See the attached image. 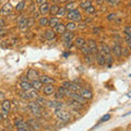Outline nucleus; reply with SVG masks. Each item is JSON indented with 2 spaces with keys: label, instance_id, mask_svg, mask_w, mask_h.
Instances as JSON below:
<instances>
[{
  "label": "nucleus",
  "instance_id": "obj_18",
  "mask_svg": "<svg viewBox=\"0 0 131 131\" xmlns=\"http://www.w3.org/2000/svg\"><path fill=\"white\" fill-rule=\"evenodd\" d=\"M1 109L3 110H7V112H11L12 109V103L10 100H7V98H3L2 100V103H1Z\"/></svg>",
  "mask_w": 131,
  "mask_h": 131
},
{
  "label": "nucleus",
  "instance_id": "obj_25",
  "mask_svg": "<svg viewBox=\"0 0 131 131\" xmlns=\"http://www.w3.org/2000/svg\"><path fill=\"white\" fill-rule=\"evenodd\" d=\"M15 128H16V130H18V131H28V130H31L30 126H28V124H27L26 121L21 122V124L18 125Z\"/></svg>",
  "mask_w": 131,
  "mask_h": 131
},
{
  "label": "nucleus",
  "instance_id": "obj_37",
  "mask_svg": "<svg viewBox=\"0 0 131 131\" xmlns=\"http://www.w3.org/2000/svg\"><path fill=\"white\" fill-rule=\"evenodd\" d=\"M19 96L23 98L24 101H30V97H28V94H27V91H24V90H21V91L18 92Z\"/></svg>",
  "mask_w": 131,
  "mask_h": 131
},
{
  "label": "nucleus",
  "instance_id": "obj_8",
  "mask_svg": "<svg viewBox=\"0 0 131 131\" xmlns=\"http://www.w3.org/2000/svg\"><path fill=\"white\" fill-rule=\"evenodd\" d=\"M86 45L90 48V51H91V55H95L98 51V45L94 39H88L86 40Z\"/></svg>",
  "mask_w": 131,
  "mask_h": 131
},
{
  "label": "nucleus",
  "instance_id": "obj_11",
  "mask_svg": "<svg viewBox=\"0 0 131 131\" xmlns=\"http://www.w3.org/2000/svg\"><path fill=\"white\" fill-rule=\"evenodd\" d=\"M26 122L30 126L31 130H39L40 129V124L35 119V118H30V119H27Z\"/></svg>",
  "mask_w": 131,
  "mask_h": 131
},
{
  "label": "nucleus",
  "instance_id": "obj_38",
  "mask_svg": "<svg viewBox=\"0 0 131 131\" xmlns=\"http://www.w3.org/2000/svg\"><path fill=\"white\" fill-rule=\"evenodd\" d=\"M80 50H81V52L83 54L84 56H89V55H91V51H90V48H89V46L86 44L85 45H83L81 48H80Z\"/></svg>",
  "mask_w": 131,
  "mask_h": 131
},
{
  "label": "nucleus",
  "instance_id": "obj_62",
  "mask_svg": "<svg viewBox=\"0 0 131 131\" xmlns=\"http://www.w3.org/2000/svg\"><path fill=\"white\" fill-rule=\"evenodd\" d=\"M58 1H60V2H67L68 0H58Z\"/></svg>",
  "mask_w": 131,
  "mask_h": 131
},
{
  "label": "nucleus",
  "instance_id": "obj_36",
  "mask_svg": "<svg viewBox=\"0 0 131 131\" xmlns=\"http://www.w3.org/2000/svg\"><path fill=\"white\" fill-rule=\"evenodd\" d=\"M38 24L40 26H47L48 25V18H46L45 15L38 18Z\"/></svg>",
  "mask_w": 131,
  "mask_h": 131
},
{
  "label": "nucleus",
  "instance_id": "obj_46",
  "mask_svg": "<svg viewBox=\"0 0 131 131\" xmlns=\"http://www.w3.org/2000/svg\"><path fill=\"white\" fill-rule=\"evenodd\" d=\"M129 49L130 48H124V47H121V56L122 57H129Z\"/></svg>",
  "mask_w": 131,
  "mask_h": 131
},
{
  "label": "nucleus",
  "instance_id": "obj_50",
  "mask_svg": "<svg viewBox=\"0 0 131 131\" xmlns=\"http://www.w3.org/2000/svg\"><path fill=\"white\" fill-rule=\"evenodd\" d=\"M7 34V30L5 27H1L0 28V37H3V36H5Z\"/></svg>",
  "mask_w": 131,
  "mask_h": 131
},
{
  "label": "nucleus",
  "instance_id": "obj_41",
  "mask_svg": "<svg viewBox=\"0 0 131 131\" xmlns=\"http://www.w3.org/2000/svg\"><path fill=\"white\" fill-rule=\"evenodd\" d=\"M58 9H59V6H57V5H52L49 7V14H51V15H56L57 14V12H58Z\"/></svg>",
  "mask_w": 131,
  "mask_h": 131
},
{
  "label": "nucleus",
  "instance_id": "obj_4",
  "mask_svg": "<svg viewBox=\"0 0 131 131\" xmlns=\"http://www.w3.org/2000/svg\"><path fill=\"white\" fill-rule=\"evenodd\" d=\"M110 54H113L115 57L120 58L121 57V45L119 42H114L110 46Z\"/></svg>",
  "mask_w": 131,
  "mask_h": 131
},
{
  "label": "nucleus",
  "instance_id": "obj_39",
  "mask_svg": "<svg viewBox=\"0 0 131 131\" xmlns=\"http://www.w3.org/2000/svg\"><path fill=\"white\" fill-rule=\"evenodd\" d=\"M35 22H36V19L33 18V16H28V18H26V25H27V28L32 27V26L35 24Z\"/></svg>",
  "mask_w": 131,
  "mask_h": 131
},
{
  "label": "nucleus",
  "instance_id": "obj_45",
  "mask_svg": "<svg viewBox=\"0 0 131 131\" xmlns=\"http://www.w3.org/2000/svg\"><path fill=\"white\" fill-rule=\"evenodd\" d=\"M116 18H117V13H116V12H112V13L107 14V16H106V19H107L108 21H110V22H113Z\"/></svg>",
  "mask_w": 131,
  "mask_h": 131
},
{
  "label": "nucleus",
  "instance_id": "obj_29",
  "mask_svg": "<svg viewBox=\"0 0 131 131\" xmlns=\"http://www.w3.org/2000/svg\"><path fill=\"white\" fill-rule=\"evenodd\" d=\"M81 85H79L78 83H73V82H71V84H70V86H69V90L72 92H75V93H79L81 91Z\"/></svg>",
  "mask_w": 131,
  "mask_h": 131
},
{
  "label": "nucleus",
  "instance_id": "obj_58",
  "mask_svg": "<svg viewBox=\"0 0 131 131\" xmlns=\"http://www.w3.org/2000/svg\"><path fill=\"white\" fill-rule=\"evenodd\" d=\"M20 81H30L27 79V77H26V74L25 75H22L21 78H20Z\"/></svg>",
  "mask_w": 131,
  "mask_h": 131
},
{
  "label": "nucleus",
  "instance_id": "obj_30",
  "mask_svg": "<svg viewBox=\"0 0 131 131\" xmlns=\"http://www.w3.org/2000/svg\"><path fill=\"white\" fill-rule=\"evenodd\" d=\"M66 30L67 31H71V32H73L74 30H77V27H78V25H77V23L75 22H68L67 24H66Z\"/></svg>",
  "mask_w": 131,
  "mask_h": 131
},
{
  "label": "nucleus",
  "instance_id": "obj_28",
  "mask_svg": "<svg viewBox=\"0 0 131 131\" xmlns=\"http://www.w3.org/2000/svg\"><path fill=\"white\" fill-rule=\"evenodd\" d=\"M34 101H35L38 105L42 106V107H45V106H46V102H47V100H46V98H45L44 96H39V95H38Z\"/></svg>",
  "mask_w": 131,
  "mask_h": 131
},
{
  "label": "nucleus",
  "instance_id": "obj_54",
  "mask_svg": "<svg viewBox=\"0 0 131 131\" xmlns=\"http://www.w3.org/2000/svg\"><path fill=\"white\" fill-rule=\"evenodd\" d=\"M101 30H102V27H94L93 28V33H94V34H100Z\"/></svg>",
  "mask_w": 131,
  "mask_h": 131
},
{
  "label": "nucleus",
  "instance_id": "obj_34",
  "mask_svg": "<svg viewBox=\"0 0 131 131\" xmlns=\"http://www.w3.org/2000/svg\"><path fill=\"white\" fill-rule=\"evenodd\" d=\"M92 5V0H82V1H80V8L81 9H86L88 7H90Z\"/></svg>",
  "mask_w": 131,
  "mask_h": 131
},
{
  "label": "nucleus",
  "instance_id": "obj_5",
  "mask_svg": "<svg viewBox=\"0 0 131 131\" xmlns=\"http://www.w3.org/2000/svg\"><path fill=\"white\" fill-rule=\"evenodd\" d=\"M40 91H42L43 95L45 96H50L52 94L55 93L56 89L54 86V84H43L42 89H40Z\"/></svg>",
  "mask_w": 131,
  "mask_h": 131
},
{
  "label": "nucleus",
  "instance_id": "obj_9",
  "mask_svg": "<svg viewBox=\"0 0 131 131\" xmlns=\"http://www.w3.org/2000/svg\"><path fill=\"white\" fill-rule=\"evenodd\" d=\"M12 11H13V6H12L10 2H7L1 8V12H0V14L1 15H9V14L12 13Z\"/></svg>",
  "mask_w": 131,
  "mask_h": 131
},
{
  "label": "nucleus",
  "instance_id": "obj_22",
  "mask_svg": "<svg viewBox=\"0 0 131 131\" xmlns=\"http://www.w3.org/2000/svg\"><path fill=\"white\" fill-rule=\"evenodd\" d=\"M52 30H54L55 31V33H56V34H63V33L66 32V31H67V30H66V26H64V24H62V23H58V24H57V25L55 26V27H52Z\"/></svg>",
  "mask_w": 131,
  "mask_h": 131
},
{
  "label": "nucleus",
  "instance_id": "obj_6",
  "mask_svg": "<svg viewBox=\"0 0 131 131\" xmlns=\"http://www.w3.org/2000/svg\"><path fill=\"white\" fill-rule=\"evenodd\" d=\"M62 106H63V103L62 102H60L59 100H55V101H47L46 102V106L45 107H48L49 109H60V108H62Z\"/></svg>",
  "mask_w": 131,
  "mask_h": 131
},
{
  "label": "nucleus",
  "instance_id": "obj_55",
  "mask_svg": "<svg viewBox=\"0 0 131 131\" xmlns=\"http://www.w3.org/2000/svg\"><path fill=\"white\" fill-rule=\"evenodd\" d=\"M39 15H40V13L38 11H34V12H33V18L37 19V18H39Z\"/></svg>",
  "mask_w": 131,
  "mask_h": 131
},
{
  "label": "nucleus",
  "instance_id": "obj_15",
  "mask_svg": "<svg viewBox=\"0 0 131 131\" xmlns=\"http://www.w3.org/2000/svg\"><path fill=\"white\" fill-rule=\"evenodd\" d=\"M44 36H45V38L48 39V40H54V39L57 38V34L55 33V31L52 30V28H49V30L45 31Z\"/></svg>",
  "mask_w": 131,
  "mask_h": 131
},
{
  "label": "nucleus",
  "instance_id": "obj_23",
  "mask_svg": "<svg viewBox=\"0 0 131 131\" xmlns=\"http://www.w3.org/2000/svg\"><path fill=\"white\" fill-rule=\"evenodd\" d=\"M58 23H59V19H58V16L52 15L50 19H48V25H47V26H49L50 28H52V27H55Z\"/></svg>",
  "mask_w": 131,
  "mask_h": 131
},
{
  "label": "nucleus",
  "instance_id": "obj_40",
  "mask_svg": "<svg viewBox=\"0 0 131 131\" xmlns=\"http://www.w3.org/2000/svg\"><path fill=\"white\" fill-rule=\"evenodd\" d=\"M64 8L67 9V11H71V10L77 9V5H75V2H74V1H69L67 5H66Z\"/></svg>",
  "mask_w": 131,
  "mask_h": 131
},
{
  "label": "nucleus",
  "instance_id": "obj_51",
  "mask_svg": "<svg viewBox=\"0 0 131 131\" xmlns=\"http://www.w3.org/2000/svg\"><path fill=\"white\" fill-rule=\"evenodd\" d=\"M109 119H110V115H109V114H107V115H105V116L101 119V122H103V121H107V120H109Z\"/></svg>",
  "mask_w": 131,
  "mask_h": 131
},
{
  "label": "nucleus",
  "instance_id": "obj_20",
  "mask_svg": "<svg viewBox=\"0 0 131 131\" xmlns=\"http://www.w3.org/2000/svg\"><path fill=\"white\" fill-rule=\"evenodd\" d=\"M18 27L21 31H26L27 25H26V16H22L21 19L18 20Z\"/></svg>",
  "mask_w": 131,
  "mask_h": 131
},
{
  "label": "nucleus",
  "instance_id": "obj_52",
  "mask_svg": "<svg viewBox=\"0 0 131 131\" xmlns=\"http://www.w3.org/2000/svg\"><path fill=\"white\" fill-rule=\"evenodd\" d=\"M70 84H71V82H70V81H66V82H63V83H62V86H63L64 89H69Z\"/></svg>",
  "mask_w": 131,
  "mask_h": 131
},
{
  "label": "nucleus",
  "instance_id": "obj_26",
  "mask_svg": "<svg viewBox=\"0 0 131 131\" xmlns=\"http://www.w3.org/2000/svg\"><path fill=\"white\" fill-rule=\"evenodd\" d=\"M85 44H86V39L83 38V37H77L74 39V46L78 48H81Z\"/></svg>",
  "mask_w": 131,
  "mask_h": 131
},
{
  "label": "nucleus",
  "instance_id": "obj_64",
  "mask_svg": "<svg viewBox=\"0 0 131 131\" xmlns=\"http://www.w3.org/2000/svg\"><path fill=\"white\" fill-rule=\"evenodd\" d=\"M0 12H1V9H0ZM0 15H1V14H0Z\"/></svg>",
  "mask_w": 131,
  "mask_h": 131
},
{
  "label": "nucleus",
  "instance_id": "obj_32",
  "mask_svg": "<svg viewBox=\"0 0 131 131\" xmlns=\"http://www.w3.org/2000/svg\"><path fill=\"white\" fill-rule=\"evenodd\" d=\"M113 64H114V58H113L112 54L107 55V56H106V60H105V66L107 68H110Z\"/></svg>",
  "mask_w": 131,
  "mask_h": 131
},
{
  "label": "nucleus",
  "instance_id": "obj_14",
  "mask_svg": "<svg viewBox=\"0 0 131 131\" xmlns=\"http://www.w3.org/2000/svg\"><path fill=\"white\" fill-rule=\"evenodd\" d=\"M49 5L48 2H44L42 5H39V9H38V12L40 13V15H46V14H49Z\"/></svg>",
  "mask_w": 131,
  "mask_h": 131
},
{
  "label": "nucleus",
  "instance_id": "obj_56",
  "mask_svg": "<svg viewBox=\"0 0 131 131\" xmlns=\"http://www.w3.org/2000/svg\"><path fill=\"white\" fill-rule=\"evenodd\" d=\"M0 46H1L2 48H8V46H9V44H8L7 42H1V44H0Z\"/></svg>",
  "mask_w": 131,
  "mask_h": 131
},
{
  "label": "nucleus",
  "instance_id": "obj_19",
  "mask_svg": "<svg viewBox=\"0 0 131 131\" xmlns=\"http://www.w3.org/2000/svg\"><path fill=\"white\" fill-rule=\"evenodd\" d=\"M79 93H80L84 98H86L88 101H89V100H92V98H93V93H92L91 90H89V89H83V88H82L81 91H80Z\"/></svg>",
  "mask_w": 131,
  "mask_h": 131
},
{
  "label": "nucleus",
  "instance_id": "obj_44",
  "mask_svg": "<svg viewBox=\"0 0 131 131\" xmlns=\"http://www.w3.org/2000/svg\"><path fill=\"white\" fill-rule=\"evenodd\" d=\"M23 121H24V118H23V117H21V116L15 117V119H14V121H13V126L16 127V126L20 125V124H21V122H23Z\"/></svg>",
  "mask_w": 131,
  "mask_h": 131
},
{
  "label": "nucleus",
  "instance_id": "obj_33",
  "mask_svg": "<svg viewBox=\"0 0 131 131\" xmlns=\"http://www.w3.org/2000/svg\"><path fill=\"white\" fill-rule=\"evenodd\" d=\"M84 11H85V13L86 14H89V15H94V14H96V8L94 7V6H90V7H88L86 9H84Z\"/></svg>",
  "mask_w": 131,
  "mask_h": 131
},
{
  "label": "nucleus",
  "instance_id": "obj_61",
  "mask_svg": "<svg viewBox=\"0 0 131 131\" xmlns=\"http://www.w3.org/2000/svg\"><path fill=\"white\" fill-rule=\"evenodd\" d=\"M2 121H3V117H2L1 113H0V122H2Z\"/></svg>",
  "mask_w": 131,
  "mask_h": 131
},
{
  "label": "nucleus",
  "instance_id": "obj_57",
  "mask_svg": "<svg viewBox=\"0 0 131 131\" xmlns=\"http://www.w3.org/2000/svg\"><path fill=\"white\" fill-rule=\"evenodd\" d=\"M44 2H47V0H35V3L36 5H42Z\"/></svg>",
  "mask_w": 131,
  "mask_h": 131
},
{
  "label": "nucleus",
  "instance_id": "obj_13",
  "mask_svg": "<svg viewBox=\"0 0 131 131\" xmlns=\"http://www.w3.org/2000/svg\"><path fill=\"white\" fill-rule=\"evenodd\" d=\"M95 60L98 66H101V67H105V60H106V56L103 55L102 52L97 51L95 54Z\"/></svg>",
  "mask_w": 131,
  "mask_h": 131
},
{
  "label": "nucleus",
  "instance_id": "obj_63",
  "mask_svg": "<svg viewBox=\"0 0 131 131\" xmlns=\"http://www.w3.org/2000/svg\"><path fill=\"white\" fill-rule=\"evenodd\" d=\"M74 1H79L80 2V1H82V0H74Z\"/></svg>",
  "mask_w": 131,
  "mask_h": 131
},
{
  "label": "nucleus",
  "instance_id": "obj_7",
  "mask_svg": "<svg viewBox=\"0 0 131 131\" xmlns=\"http://www.w3.org/2000/svg\"><path fill=\"white\" fill-rule=\"evenodd\" d=\"M67 105L69 106V107H71L72 109H74V110H83L84 106H85V105L81 104V103H79V102H77L74 100H71V98H69V102L67 103Z\"/></svg>",
  "mask_w": 131,
  "mask_h": 131
},
{
  "label": "nucleus",
  "instance_id": "obj_1",
  "mask_svg": "<svg viewBox=\"0 0 131 131\" xmlns=\"http://www.w3.org/2000/svg\"><path fill=\"white\" fill-rule=\"evenodd\" d=\"M27 108L31 110V113L34 115L35 117H40L43 115L42 114L43 113V107L40 105H38L35 101H33V100H31L27 103Z\"/></svg>",
  "mask_w": 131,
  "mask_h": 131
},
{
  "label": "nucleus",
  "instance_id": "obj_12",
  "mask_svg": "<svg viewBox=\"0 0 131 131\" xmlns=\"http://www.w3.org/2000/svg\"><path fill=\"white\" fill-rule=\"evenodd\" d=\"M38 80L42 82L43 84H54L56 83V80L54 79V78L49 77V75H39L38 77Z\"/></svg>",
  "mask_w": 131,
  "mask_h": 131
},
{
  "label": "nucleus",
  "instance_id": "obj_2",
  "mask_svg": "<svg viewBox=\"0 0 131 131\" xmlns=\"http://www.w3.org/2000/svg\"><path fill=\"white\" fill-rule=\"evenodd\" d=\"M55 115L57 117L58 121H61V122H64V124H69L71 120V115L69 114L67 110H63V109H56L55 110Z\"/></svg>",
  "mask_w": 131,
  "mask_h": 131
},
{
  "label": "nucleus",
  "instance_id": "obj_10",
  "mask_svg": "<svg viewBox=\"0 0 131 131\" xmlns=\"http://www.w3.org/2000/svg\"><path fill=\"white\" fill-rule=\"evenodd\" d=\"M73 38H74V34H73V32H71V31H66L63 34H61V40H62L63 43L72 42Z\"/></svg>",
  "mask_w": 131,
  "mask_h": 131
},
{
  "label": "nucleus",
  "instance_id": "obj_3",
  "mask_svg": "<svg viewBox=\"0 0 131 131\" xmlns=\"http://www.w3.org/2000/svg\"><path fill=\"white\" fill-rule=\"evenodd\" d=\"M66 16H67V19L69 21H72V22H81L82 21V15H81V12L79 9L68 11Z\"/></svg>",
  "mask_w": 131,
  "mask_h": 131
},
{
  "label": "nucleus",
  "instance_id": "obj_16",
  "mask_svg": "<svg viewBox=\"0 0 131 131\" xmlns=\"http://www.w3.org/2000/svg\"><path fill=\"white\" fill-rule=\"evenodd\" d=\"M64 91H66V89L63 86H60V88L57 89V91H55V93H54L56 100H59V101L63 100V98L66 97L64 96Z\"/></svg>",
  "mask_w": 131,
  "mask_h": 131
},
{
  "label": "nucleus",
  "instance_id": "obj_31",
  "mask_svg": "<svg viewBox=\"0 0 131 131\" xmlns=\"http://www.w3.org/2000/svg\"><path fill=\"white\" fill-rule=\"evenodd\" d=\"M27 94H28V97H30V101L35 100V98L38 96V91H36V90H34V89H31V90L27 91Z\"/></svg>",
  "mask_w": 131,
  "mask_h": 131
},
{
  "label": "nucleus",
  "instance_id": "obj_60",
  "mask_svg": "<svg viewBox=\"0 0 131 131\" xmlns=\"http://www.w3.org/2000/svg\"><path fill=\"white\" fill-rule=\"evenodd\" d=\"M90 22H91V19H85V20H84V23H85V24H88V23H90Z\"/></svg>",
  "mask_w": 131,
  "mask_h": 131
},
{
  "label": "nucleus",
  "instance_id": "obj_17",
  "mask_svg": "<svg viewBox=\"0 0 131 131\" xmlns=\"http://www.w3.org/2000/svg\"><path fill=\"white\" fill-rule=\"evenodd\" d=\"M26 77H27V79L30 80V81H33V80H36V79H38V72L34 70V69H30V70H27L26 72Z\"/></svg>",
  "mask_w": 131,
  "mask_h": 131
},
{
  "label": "nucleus",
  "instance_id": "obj_53",
  "mask_svg": "<svg viewBox=\"0 0 131 131\" xmlns=\"http://www.w3.org/2000/svg\"><path fill=\"white\" fill-rule=\"evenodd\" d=\"M5 26H6V20L2 19V18H0V28L5 27Z\"/></svg>",
  "mask_w": 131,
  "mask_h": 131
},
{
  "label": "nucleus",
  "instance_id": "obj_27",
  "mask_svg": "<svg viewBox=\"0 0 131 131\" xmlns=\"http://www.w3.org/2000/svg\"><path fill=\"white\" fill-rule=\"evenodd\" d=\"M20 86H21V89L24 90V91H28V90L32 89L30 81H20Z\"/></svg>",
  "mask_w": 131,
  "mask_h": 131
},
{
  "label": "nucleus",
  "instance_id": "obj_35",
  "mask_svg": "<svg viewBox=\"0 0 131 131\" xmlns=\"http://www.w3.org/2000/svg\"><path fill=\"white\" fill-rule=\"evenodd\" d=\"M25 6H26V0H21V1L15 6V10L16 11H23Z\"/></svg>",
  "mask_w": 131,
  "mask_h": 131
},
{
  "label": "nucleus",
  "instance_id": "obj_47",
  "mask_svg": "<svg viewBox=\"0 0 131 131\" xmlns=\"http://www.w3.org/2000/svg\"><path fill=\"white\" fill-rule=\"evenodd\" d=\"M125 42L127 43L128 48H130V46H131V35H126L125 36Z\"/></svg>",
  "mask_w": 131,
  "mask_h": 131
},
{
  "label": "nucleus",
  "instance_id": "obj_42",
  "mask_svg": "<svg viewBox=\"0 0 131 131\" xmlns=\"http://www.w3.org/2000/svg\"><path fill=\"white\" fill-rule=\"evenodd\" d=\"M67 9H66L64 7H59V9H58V12H57V16H61V18H62V16H66V14H67Z\"/></svg>",
  "mask_w": 131,
  "mask_h": 131
},
{
  "label": "nucleus",
  "instance_id": "obj_43",
  "mask_svg": "<svg viewBox=\"0 0 131 131\" xmlns=\"http://www.w3.org/2000/svg\"><path fill=\"white\" fill-rule=\"evenodd\" d=\"M121 0H107V5L109 7H116L118 5H120Z\"/></svg>",
  "mask_w": 131,
  "mask_h": 131
},
{
  "label": "nucleus",
  "instance_id": "obj_49",
  "mask_svg": "<svg viewBox=\"0 0 131 131\" xmlns=\"http://www.w3.org/2000/svg\"><path fill=\"white\" fill-rule=\"evenodd\" d=\"M1 115H2V117H3V120H6V119H8V117H9V112H7V110H3V109H1Z\"/></svg>",
  "mask_w": 131,
  "mask_h": 131
},
{
  "label": "nucleus",
  "instance_id": "obj_48",
  "mask_svg": "<svg viewBox=\"0 0 131 131\" xmlns=\"http://www.w3.org/2000/svg\"><path fill=\"white\" fill-rule=\"evenodd\" d=\"M124 33L125 35H131V26L130 25H127L124 27Z\"/></svg>",
  "mask_w": 131,
  "mask_h": 131
},
{
  "label": "nucleus",
  "instance_id": "obj_24",
  "mask_svg": "<svg viewBox=\"0 0 131 131\" xmlns=\"http://www.w3.org/2000/svg\"><path fill=\"white\" fill-rule=\"evenodd\" d=\"M31 85H32V89L36 90V91H40V89L43 86V83L38 79H36V80L31 81Z\"/></svg>",
  "mask_w": 131,
  "mask_h": 131
},
{
  "label": "nucleus",
  "instance_id": "obj_21",
  "mask_svg": "<svg viewBox=\"0 0 131 131\" xmlns=\"http://www.w3.org/2000/svg\"><path fill=\"white\" fill-rule=\"evenodd\" d=\"M98 51L102 52L103 55L105 56H107V55H110V47L108 46L107 44H102L100 47H98Z\"/></svg>",
  "mask_w": 131,
  "mask_h": 131
},
{
  "label": "nucleus",
  "instance_id": "obj_59",
  "mask_svg": "<svg viewBox=\"0 0 131 131\" xmlns=\"http://www.w3.org/2000/svg\"><path fill=\"white\" fill-rule=\"evenodd\" d=\"M3 98H5V93L0 91V100H3Z\"/></svg>",
  "mask_w": 131,
  "mask_h": 131
}]
</instances>
